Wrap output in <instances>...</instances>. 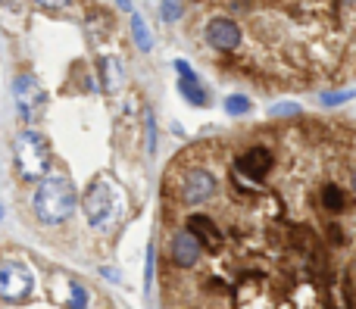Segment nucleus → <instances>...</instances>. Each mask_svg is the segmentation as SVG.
<instances>
[{"label": "nucleus", "mask_w": 356, "mask_h": 309, "mask_svg": "<svg viewBox=\"0 0 356 309\" xmlns=\"http://www.w3.org/2000/svg\"><path fill=\"white\" fill-rule=\"evenodd\" d=\"M272 162H275L272 150L266 147V144H253V147H247L244 153L238 156V162H234V172H238L241 178L253 181V185H259V181L269 175Z\"/></svg>", "instance_id": "obj_7"}, {"label": "nucleus", "mask_w": 356, "mask_h": 309, "mask_svg": "<svg viewBox=\"0 0 356 309\" xmlns=\"http://www.w3.org/2000/svg\"><path fill=\"white\" fill-rule=\"evenodd\" d=\"M16 169L25 181H41L50 169V150L38 131H19L16 137Z\"/></svg>", "instance_id": "obj_3"}, {"label": "nucleus", "mask_w": 356, "mask_h": 309, "mask_svg": "<svg viewBox=\"0 0 356 309\" xmlns=\"http://www.w3.org/2000/svg\"><path fill=\"white\" fill-rule=\"evenodd\" d=\"M353 97H356V91H328V94H322L319 100H322V106H341Z\"/></svg>", "instance_id": "obj_17"}, {"label": "nucleus", "mask_w": 356, "mask_h": 309, "mask_svg": "<svg viewBox=\"0 0 356 309\" xmlns=\"http://www.w3.org/2000/svg\"><path fill=\"white\" fill-rule=\"evenodd\" d=\"M225 112H232V116H244V112H250V100H247L244 94H228Z\"/></svg>", "instance_id": "obj_15"}, {"label": "nucleus", "mask_w": 356, "mask_h": 309, "mask_svg": "<svg viewBox=\"0 0 356 309\" xmlns=\"http://www.w3.org/2000/svg\"><path fill=\"white\" fill-rule=\"evenodd\" d=\"M0 219H3V206H0Z\"/></svg>", "instance_id": "obj_25"}, {"label": "nucleus", "mask_w": 356, "mask_h": 309, "mask_svg": "<svg viewBox=\"0 0 356 309\" xmlns=\"http://www.w3.org/2000/svg\"><path fill=\"white\" fill-rule=\"evenodd\" d=\"M184 228H188L191 235H194L197 241L209 250V253H219L222 250V231H219V225L207 216V212H194V216H188Z\"/></svg>", "instance_id": "obj_10"}, {"label": "nucleus", "mask_w": 356, "mask_h": 309, "mask_svg": "<svg viewBox=\"0 0 356 309\" xmlns=\"http://www.w3.org/2000/svg\"><path fill=\"white\" fill-rule=\"evenodd\" d=\"M31 210L44 225H60L72 216L75 210V191L66 178H44L31 197Z\"/></svg>", "instance_id": "obj_1"}, {"label": "nucleus", "mask_w": 356, "mask_h": 309, "mask_svg": "<svg viewBox=\"0 0 356 309\" xmlns=\"http://www.w3.org/2000/svg\"><path fill=\"white\" fill-rule=\"evenodd\" d=\"M81 206H85L88 222H91L94 228H100V231L113 228V225H116V219L122 216V210H125L119 187L113 185V181H106V178L94 181V185L88 187V194H85V200H81Z\"/></svg>", "instance_id": "obj_2"}, {"label": "nucleus", "mask_w": 356, "mask_h": 309, "mask_svg": "<svg viewBox=\"0 0 356 309\" xmlns=\"http://www.w3.org/2000/svg\"><path fill=\"white\" fill-rule=\"evenodd\" d=\"M319 203H322V210H325V212H344L347 206H350V197H347L344 187L325 185V187H322V194H319Z\"/></svg>", "instance_id": "obj_12"}, {"label": "nucleus", "mask_w": 356, "mask_h": 309, "mask_svg": "<svg viewBox=\"0 0 356 309\" xmlns=\"http://www.w3.org/2000/svg\"><path fill=\"white\" fill-rule=\"evenodd\" d=\"M203 37H207V44L213 50H219V53H232V50L241 47L244 31H241V25L234 22L232 16H213L207 22V28H203Z\"/></svg>", "instance_id": "obj_5"}, {"label": "nucleus", "mask_w": 356, "mask_h": 309, "mask_svg": "<svg viewBox=\"0 0 356 309\" xmlns=\"http://www.w3.org/2000/svg\"><path fill=\"white\" fill-rule=\"evenodd\" d=\"M69 309H88V291L81 285H69Z\"/></svg>", "instance_id": "obj_16"}, {"label": "nucleus", "mask_w": 356, "mask_h": 309, "mask_svg": "<svg viewBox=\"0 0 356 309\" xmlns=\"http://www.w3.org/2000/svg\"><path fill=\"white\" fill-rule=\"evenodd\" d=\"M119 6H122V10H129V12H131V3H129V0H119Z\"/></svg>", "instance_id": "obj_23"}, {"label": "nucleus", "mask_w": 356, "mask_h": 309, "mask_svg": "<svg viewBox=\"0 0 356 309\" xmlns=\"http://www.w3.org/2000/svg\"><path fill=\"white\" fill-rule=\"evenodd\" d=\"M175 72H178V91H181V97L194 106H207L209 94H207V87L200 85V78L194 75V69L184 60H175Z\"/></svg>", "instance_id": "obj_11"}, {"label": "nucleus", "mask_w": 356, "mask_h": 309, "mask_svg": "<svg viewBox=\"0 0 356 309\" xmlns=\"http://www.w3.org/2000/svg\"><path fill=\"white\" fill-rule=\"evenodd\" d=\"M131 35H135V44L141 50H150L154 47V41H150V28L144 25V19L138 16V12H131Z\"/></svg>", "instance_id": "obj_14"}, {"label": "nucleus", "mask_w": 356, "mask_h": 309, "mask_svg": "<svg viewBox=\"0 0 356 309\" xmlns=\"http://www.w3.org/2000/svg\"><path fill=\"white\" fill-rule=\"evenodd\" d=\"M169 253H172V262L178 269H194L197 262H200V253H203V244L197 241L194 235H191L188 228L178 231L172 237V244H169Z\"/></svg>", "instance_id": "obj_9"}, {"label": "nucleus", "mask_w": 356, "mask_h": 309, "mask_svg": "<svg viewBox=\"0 0 356 309\" xmlns=\"http://www.w3.org/2000/svg\"><path fill=\"white\" fill-rule=\"evenodd\" d=\"M269 112H272V116H297V112H300V106H297V103H275Z\"/></svg>", "instance_id": "obj_20"}, {"label": "nucleus", "mask_w": 356, "mask_h": 309, "mask_svg": "<svg viewBox=\"0 0 356 309\" xmlns=\"http://www.w3.org/2000/svg\"><path fill=\"white\" fill-rule=\"evenodd\" d=\"M350 185H353V194H356V169H353V178H350Z\"/></svg>", "instance_id": "obj_24"}, {"label": "nucleus", "mask_w": 356, "mask_h": 309, "mask_svg": "<svg viewBox=\"0 0 356 309\" xmlns=\"http://www.w3.org/2000/svg\"><path fill=\"white\" fill-rule=\"evenodd\" d=\"M31 291H35V275H31V269L25 262H19V260L0 262V297L6 303H19Z\"/></svg>", "instance_id": "obj_4"}, {"label": "nucleus", "mask_w": 356, "mask_h": 309, "mask_svg": "<svg viewBox=\"0 0 356 309\" xmlns=\"http://www.w3.org/2000/svg\"><path fill=\"white\" fill-rule=\"evenodd\" d=\"M144 125H147V153L156 150V122H154V112L144 110Z\"/></svg>", "instance_id": "obj_19"}, {"label": "nucleus", "mask_w": 356, "mask_h": 309, "mask_svg": "<svg viewBox=\"0 0 356 309\" xmlns=\"http://www.w3.org/2000/svg\"><path fill=\"white\" fill-rule=\"evenodd\" d=\"M150 285H154V244L147 250V281H144V287H150Z\"/></svg>", "instance_id": "obj_22"}, {"label": "nucleus", "mask_w": 356, "mask_h": 309, "mask_svg": "<svg viewBox=\"0 0 356 309\" xmlns=\"http://www.w3.org/2000/svg\"><path fill=\"white\" fill-rule=\"evenodd\" d=\"M100 72H104L106 91H116V87H119V78H122V62H119L116 56H106V60L100 62Z\"/></svg>", "instance_id": "obj_13"}, {"label": "nucleus", "mask_w": 356, "mask_h": 309, "mask_svg": "<svg viewBox=\"0 0 356 309\" xmlns=\"http://www.w3.org/2000/svg\"><path fill=\"white\" fill-rule=\"evenodd\" d=\"M216 187H219L216 175L207 172L203 166H194L184 172L181 185H178V194H181L184 203H207V200L216 194Z\"/></svg>", "instance_id": "obj_8"}, {"label": "nucleus", "mask_w": 356, "mask_h": 309, "mask_svg": "<svg viewBox=\"0 0 356 309\" xmlns=\"http://www.w3.org/2000/svg\"><path fill=\"white\" fill-rule=\"evenodd\" d=\"M13 97H16V106H19V116L25 122H35L44 110V91L38 85L35 75H19L13 81Z\"/></svg>", "instance_id": "obj_6"}, {"label": "nucleus", "mask_w": 356, "mask_h": 309, "mask_svg": "<svg viewBox=\"0 0 356 309\" xmlns=\"http://www.w3.org/2000/svg\"><path fill=\"white\" fill-rule=\"evenodd\" d=\"M160 16L166 19V22H175V19L181 16V0H163Z\"/></svg>", "instance_id": "obj_18"}, {"label": "nucleus", "mask_w": 356, "mask_h": 309, "mask_svg": "<svg viewBox=\"0 0 356 309\" xmlns=\"http://www.w3.org/2000/svg\"><path fill=\"white\" fill-rule=\"evenodd\" d=\"M38 6H44V10H69V3L72 0H35Z\"/></svg>", "instance_id": "obj_21"}]
</instances>
